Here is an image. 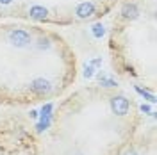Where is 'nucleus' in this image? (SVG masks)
Returning <instances> with one entry per match:
<instances>
[{"label": "nucleus", "instance_id": "1a4fd4ad", "mask_svg": "<svg viewBox=\"0 0 157 155\" xmlns=\"http://www.w3.org/2000/svg\"><path fill=\"white\" fill-rule=\"evenodd\" d=\"M48 127H50V119H39L36 130H38V132H43V130H47Z\"/></svg>", "mask_w": 157, "mask_h": 155}, {"label": "nucleus", "instance_id": "0eeeda50", "mask_svg": "<svg viewBox=\"0 0 157 155\" xmlns=\"http://www.w3.org/2000/svg\"><path fill=\"white\" fill-rule=\"evenodd\" d=\"M136 91H137V93H139V95H141L143 98H145V100H148L150 104H155V96H154L152 93H148L147 89H143V87H139V86H137V87H136Z\"/></svg>", "mask_w": 157, "mask_h": 155}, {"label": "nucleus", "instance_id": "20e7f679", "mask_svg": "<svg viewBox=\"0 0 157 155\" xmlns=\"http://www.w3.org/2000/svg\"><path fill=\"white\" fill-rule=\"evenodd\" d=\"M93 13H95V6H93L91 2H82V4H78V7H77L78 18H89Z\"/></svg>", "mask_w": 157, "mask_h": 155}, {"label": "nucleus", "instance_id": "423d86ee", "mask_svg": "<svg viewBox=\"0 0 157 155\" xmlns=\"http://www.w3.org/2000/svg\"><path fill=\"white\" fill-rule=\"evenodd\" d=\"M121 14H123L125 18H128V20H134L137 14H139V9H137L136 4H125V6H123V11H121Z\"/></svg>", "mask_w": 157, "mask_h": 155}, {"label": "nucleus", "instance_id": "f8f14e48", "mask_svg": "<svg viewBox=\"0 0 157 155\" xmlns=\"http://www.w3.org/2000/svg\"><path fill=\"white\" fill-rule=\"evenodd\" d=\"M38 48H39V50H48V48H50L48 41H47L45 38H41V39L38 41Z\"/></svg>", "mask_w": 157, "mask_h": 155}, {"label": "nucleus", "instance_id": "f257e3e1", "mask_svg": "<svg viewBox=\"0 0 157 155\" xmlns=\"http://www.w3.org/2000/svg\"><path fill=\"white\" fill-rule=\"evenodd\" d=\"M9 41L14 45V47H18V48H23V47H27L30 43V34L27 30H21V29H14L9 32Z\"/></svg>", "mask_w": 157, "mask_h": 155}, {"label": "nucleus", "instance_id": "6e6552de", "mask_svg": "<svg viewBox=\"0 0 157 155\" xmlns=\"http://www.w3.org/2000/svg\"><path fill=\"white\" fill-rule=\"evenodd\" d=\"M39 119H52V104H47V105L41 109V114H39Z\"/></svg>", "mask_w": 157, "mask_h": 155}, {"label": "nucleus", "instance_id": "9b49d317", "mask_svg": "<svg viewBox=\"0 0 157 155\" xmlns=\"http://www.w3.org/2000/svg\"><path fill=\"white\" fill-rule=\"evenodd\" d=\"M93 36H95V38H102V36H104V27H102V25H95V27H93Z\"/></svg>", "mask_w": 157, "mask_h": 155}, {"label": "nucleus", "instance_id": "dca6fc26", "mask_svg": "<svg viewBox=\"0 0 157 155\" xmlns=\"http://www.w3.org/2000/svg\"><path fill=\"white\" fill-rule=\"evenodd\" d=\"M11 2H13V0H0V4H2V6H7V4H11Z\"/></svg>", "mask_w": 157, "mask_h": 155}, {"label": "nucleus", "instance_id": "4468645a", "mask_svg": "<svg viewBox=\"0 0 157 155\" xmlns=\"http://www.w3.org/2000/svg\"><path fill=\"white\" fill-rule=\"evenodd\" d=\"M84 75L89 78L91 75H93V68H91V66H86V73H84Z\"/></svg>", "mask_w": 157, "mask_h": 155}, {"label": "nucleus", "instance_id": "9d476101", "mask_svg": "<svg viewBox=\"0 0 157 155\" xmlns=\"http://www.w3.org/2000/svg\"><path fill=\"white\" fill-rule=\"evenodd\" d=\"M100 84L104 87H116V82L111 80V78H105V77H100Z\"/></svg>", "mask_w": 157, "mask_h": 155}, {"label": "nucleus", "instance_id": "39448f33", "mask_svg": "<svg viewBox=\"0 0 157 155\" xmlns=\"http://www.w3.org/2000/svg\"><path fill=\"white\" fill-rule=\"evenodd\" d=\"M29 14H30V18L39 20V21H41V20L47 18V14H48V13H47V9H45L43 6H32L30 11H29Z\"/></svg>", "mask_w": 157, "mask_h": 155}, {"label": "nucleus", "instance_id": "7ed1b4c3", "mask_svg": "<svg viewBox=\"0 0 157 155\" xmlns=\"http://www.w3.org/2000/svg\"><path fill=\"white\" fill-rule=\"evenodd\" d=\"M30 91L34 95H47V93H50V82L45 78H36L30 82Z\"/></svg>", "mask_w": 157, "mask_h": 155}, {"label": "nucleus", "instance_id": "ddd939ff", "mask_svg": "<svg viewBox=\"0 0 157 155\" xmlns=\"http://www.w3.org/2000/svg\"><path fill=\"white\" fill-rule=\"evenodd\" d=\"M141 111H143V112H147V114H150V116H154V111H152L148 105H141Z\"/></svg>", "mask_w": 157, "mask_h": 155}, {"label": "nucleus", "instance_id": "f3484780", "mask_svg": "<svg viewBox=\"0 0 157 155\" xmlns=\"http://www.w3.org/2000/svg\"><path fill=\"white\" fill-rule=\"evenodd\" d=\"M125 155H137V153H136V152H134V150H130V152H127V153H125Z\"/></svg>", "mask_w": 157, "mask_h": 155}, {"label": "nucleus", "instance_id": "2eb2a0df", "mask_svg": "<svg viewBox=\"0 0 157 155\" xmlns=\"http://www.w3.org/2000/svg\"><path fill=\"white\" fill-rule=\"evenodd\" d=\"M38 116H39L38 111H30V118H32V119H38Z\"/></svg>", "mask_w": 157, "mask_h": 155}, {"label": "nucleus", "instance_id": "f03ea898", "mask_svg": "<svg viewBox=\"0 0 157 155\" xmlns=\"http://www.w3.org/2000/svg\"><path fill=\"white\" fill-rule=\"evenodd\" d=\"M128 100L125 96H114L111 100V109H113V112L118 114V116H125L128 112Z\"/></svg>", "mask_w": 157, "mask_h": 155}]
</instances>
